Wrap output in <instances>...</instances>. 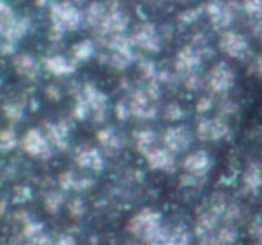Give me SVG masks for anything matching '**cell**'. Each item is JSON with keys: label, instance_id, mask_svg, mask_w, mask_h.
I'll return each instance as SVG.
<instances>
[{"label": "cell", "instance_id": "obj_1", "mask_svg": "<svg viewBox=\"0 0 262 245\" xmlns=\"http://www.w3.org/2000/svg\"><path fill=\"white\" fill-rule=\"evenodd\" d=\"M129 234L142 244L164 242L170 237V227L164 225L163 214L158 209L143 207L136 212L127 224Z\"/></svg>", "mask_w": 262, "mask_h": 245}, {"label": "cell", "instance_id": "obj_2", "mask_svg": "<svg viewBox=\"0 0 262 245\" xmlns=\"http://www.w3.org/2000/svg\"><path fill=\"white\" fill-rule=\"evenodd\" d=\"M83 15L69 0L54 3L50 7V40L59 41L67 31H76L81 26Z\"/></svg>", "mask_w": 262, "mask_h": 245}, {"label": "cell", "instance_id": "obj_3", "mask_svg": "<svg viewBox=\"0 0 262 245\" xmlns=\"http://www.w3.org/2000/svg\"><path fill=\"white\" fill-rule=\"evenodd\" d=\"M210 48L207 46H197L194 43H188L183 46L177 54L176 61H174V69L176 73L184 77L188 74L194 73L201 66L202 60L210 56Z\"/></svg>", "mask_w": 262, "mask_h": 245}, {"label": "cell", "instance_id": "obj_4", "mask_svg": "<svg viewBox=\"0 0 262 245\" xmlns=\"http://www.w3.org/2000/svg\"><path fill=\"white\" fill-rule=\"evenodd\" d=\"M232 129L224 117L199 116L194 134L202 142H220L229 138Z\"/></svg>", "mask_w": 262, "mask_h": 245}, {"label": "cell", "instance_id": "obj_5", "mask_svg": "<svg viewBox=\"0 0 262 245\" xmlns=\"http://www.w3.org/2000/svg\"><path fill=\"white\" fill-rule=\"evenodd\" d=\"M235 84V74L232 66L225 61H219L210 69L206 77V87L211 93L222 96L228 93Z\"/></svg>", "mask_w": 262, "mask_h": 245}, {"label": "cell", "instance_id": "obj_6", "mask_svg": "<svg viewBox=\"0 0 262 245\" xmlns=\"http://www.w3.org/2000/svg\"><path fill=\"white\" fill-rule=\"evenodd\" d=\"M20 148L28 156L37 160L46 161L53 157V147L41 130L36 128L26 130L20 138Z\"/></svg>", "mask_w": 262, "mask_h": 245}, {"label": "cell", "instance_id": "obj_7", "mask_svg": "<svg viewBox=\"0 0 262 245\" xmlns=\"http://www.w3.org/2000/svg\"><path fill=\"white\" fill-rule=\"evenodd\" d=\"M219 48L223 54L237 60H247L251 56V46L246 36L235 31H225L220 35Z\"/></svg>", "mask_w": 262, "mask_h": 245}, {"label": "cell", "instance_id": "obj_8", "mask_svg": "<svg viewBox=\"0 0 262 245\" xmlns=\"http://www.w3.org/2000/svg\"><path fill=\"white\" fill-rule=\"evenodd\" d=\"M129 40L133 46L148 53L158 54L161 50V38L152 23L142 22L136 26L130 33Z\"/></svg>", "mask_w": 262, "mask_h": 245}, {"label": "cell", "instance_id": "obj_9", "mask_svg": "<svg viewBox=\"0 0 262 245\" xmlns=\"http://www.w3.org/2000/svg\"><path fill=\"white\" fill-rule=\"evenodd\" d=\"M82 93L91 109L92 117L97 124H101L105 121L107 116V110H109V97L104 91L99 88L92 82H86L82 86Z\"/></svg>", "mask_w": 262, "mask_h": 245}, {"label": "cell", "instance_id": "obj_10", "mask_svg": "<svg viewBox=\"0 0 262 245\" xmlns=\"http://www.w3.org/2000/svg\"><path fill=\"white\" fill-rule=\"evenodd\" d=\"M163 147L171 153L186 152L192 143V132L187 125H170L161 134Z\"/></svg>", "mask_w": 262, "mask_h": 245}, {"label": "cell", "instance_id": "obj_11", "mask_svg": "<svg viewBox=\"0 0 262 245\" xmlns=\"http://www.w3.org/2000/svg\"><path fill=\"white\" fill-rule=\"evenodd\" d=\"M73 161L79 168L101 173L105 167V158L101 151L91 144H79L73 151Z\"/></svg>", "mask_w": 262, "mask_h": 245}, {"label": "cell", "instance_id": "obj_12", "mask_svg": "<svg viewBox=\"0 0 262 245\" xmlns=\"http://www.w3.org/2000/svg\"><path fill=\"white\" fill-rule=\"evenodd\" d=\"M205 10L210 17V23L215 31L225 32L234 20V4L233 3H223L220 0H212L205 5Z\"/></svg>", "mask_w": 262, "mask_h": 245}, {"label": "cell", "instance_id": "obj_13", "mask_svg": "<svg viewBox=\"0 0 262 245\" xmlns=\"http://www.w3.org/2000/svg\"><path fill=\"white\" fill-rule=\"evenodd\" d=\"M72 122L71 120L61 119L55 122H46L43 128V134L48 138L51 147L58 151H67L71 145L69 139L72 134Z\"/></svg>", "mask_w": 262, "mask_h": 245}, {"label": "cell", "instance_id": "obj_14", "mask_svg": "<svg viewBox=\"0 0 262 245\" xmlns=\"http://www.w3.org/2000/svg\"><path fill=\"white\" fill-rule=\"evenodd\" d=\"M212 165H214L212 158L210 157L209 153L204 150H199L184 157L183 162H182V168H183L184 174L206 179V176L211 171Z\"/></svg>", "mask_w": 262, "mask_h": 245}, {"label": "cell", "instance_id": "obj_15", "mask_svg": "<svg viewBox=\"0 0 262 245\" xmlns=\"http://www.w3.org/2000/svg\"><path fill=\"white\" fill-rule=\"evenodd\" d=\"M128 104H129V109L133 117L150 120L158 115V107L154 105V101H151L148 94L142 88L133 89L129 100H128Z\"/></svg>", "mask_w": 262, "mask_h": 245}, {"label": "cell", "instance_id": "obj_16", "mask_svg": "<svg viewBox=\"0 0 262 245\" xmlns=\"http://www.w3.org/2000/svg\"><path fill=\"white\" fill-rule=\"evenodd\" d=\"M148 168L152 171L161 173H171L176 170L177 160L176 155L164 147H155L145 156Z\"/></svg>", "mask_w": 262, "mask_h": 245}, {"label": "cell", "instance_id": "obj_17", "mask_svg": "<svg viewBox=\"0 0 262 245\" xmlns=\"http://www.w3.org/2000/svg\"><path fill=\"white\" fill-rule=\"evenodd\" d=\"M13 68L18 76L28 81H36L40 77V64L28 53L17 54L13 59Z\"/></svg>", "mask_w": 262, "mask_h": 245}, {"label": "cell", "instance_id": "obj_18", "mask_svg": "<svg viewBox=\"0 0 262 245\" xmlns=\"http://www.w3.org/2000/svg\"><path fill=\"white\" fill-rule=\"evenodd\" d=\"M262 188V165L251 162L245 168L241 178V189L245 194L256 195Z\"/></svg>", "mask_w": 262, "mask_h": 245}, {"label": "cell", "instance_id": "obj_19", "mask_svg": "<svg viewBox=\"0 0 262 245\" xmlns=\"http://www.w3.org/2000/svg\"><path fill=\"white\" fill-rule=\"evenodd\" d=\"M42 65L48 73L55 77H68L76 71L77 63L73 59H67L66 56L53 55L46 56L42 60Z\"/></svg>", "mask_w": 262, "mask_h": 245}, {"label": "cell", "instance_id": "obj_20", "mask_svg": "<svg viewBox=\"0 0 262 245\" xmlns=\"http://www.w3.org/2000/svg\"><path fill=\"white\" fill-rule=\"evenodd\" d=\"M238 241V230L235 225L223 224L211 236L199 240L197 245H235Z\"/></svg>", "mask_w": 262, "mask_h": 245}, {"label": "cell", "instance_id": "obj_21", "mask_svg": "<svg viewBox=\"0 0 262 245\" xmlns=\"http://www.w3.org/2000/svg\"><path fill=\"white\" fill-rule=\"evenodd\" d=\"M59 188L63 191H84L94 185V179L89 176H77V174L72 170H66L59 174L58 176Z\"/></svg>", "mask_w": 262, "mask_h": 245}, {"label": "cell", "instance_id": "obj_22", "mask_svg": "<svg viewBox=\"0 0 262 245\" xmlns=\"http://www.w3.org/2000/svg\"><path fill=\"white\" fill-rule=\"evenodd\" d=\"M101 42L110 53L122 54V55L129 56V58H135V54H133L132 50V42H130L129 37H127L123 33L109 36V37H106Z\"/></svg>", "mask_w": 262, "mask_h": 245}, {"label": "cell", "instance_id": "obj_23", "mask_svg": "<svg viewBox=\"0 0 262 245\" xmlns=\"http://www.w3.org/2000/svg\"><path fill=\"white\" fill-rule=\"evenodd\" d=\"M107 13H109V5L102 3L94 2L87 7L86 9V20L90 26L95 30V32L101 30L106 20Z\"/></svg>", "mask_w": 262, "mask_h": 245}, {"label": "cell", "instance_id": "obj_24", "mask_svg": "<svg viewBox=\"0 0 262 245\" xmlns=\"http://www.w3.org/2000/svg\"><path fill=\"white\" fill-rule=\"evenodd\" d=\"M159 135L152 129H141L135 134V147L140 155L145 157L151 150L158 147Z\"/></svg>", "mask_w": 262, "mask_h": 245}, {"label": "cell", "instance_id": "obj_25", "mask_svg": "<svg viewBox=\"0 0 262 245\" xmlns=\"http://www.w3.org/2000/svg\"><path fill=\"white\" fill-rule=\"evenodd\" d=\"M31 27V19L27 17H18L15 22L7 30L2 31V36L4 41L15 43L20 38L25 37Z\"/></svg>", "mask_w": 262, "mask_h": 245}, {"label": "cell", "instance_id": "obj_26", "mask_svg": "<svg viewBox=\"0 0 262 245\" xmlns=\"http://www.w3.org/2000/svg\"><path fill=\"white\" fill-rule=\"evenodd\" d=\"M96 140L104 150L114 152L122 148V139L113 128H102L96 133Z\"/></svg>", "mask_w": 262, "mask_h": 245}, {"label": "cell", "instance_id": "obj_27", "mask_svg": "<svg viewBox=\"0 0 262 245\" xmlns=\"http://www.w3.org/2000/svg\"><path fill=\"white\" fill-rule=\"evenodd\" d=\"M74 94V104L73 107L71 110V117L77 121H83L86 120V117L90 115V109L89 104H87L86 99H84L83 93H82V86L78 87L73 91Z\"/></svg>", "mask_w": 262, "mask_h": 245}, {"label": "cell", "instance_id": "obj_28", "mask_svg": "<svg viewBox=\"0 0 262 245\" xmlns=\"http://www.w3.org/2000/svg\"><path fill=\"white\" fill-rule=\"evenodd\" d=\"M94 53L95 43L94 41L90 40V38H84V40L78 41V42H76L71 47L72 58H73V60L76 61V63L89 60L90 58H92Z\"/></svg>", "mask_w": 262, "mask_h": 245}, {"label": "cell", "instance_id": "obj_29", "mask_svg": "<svg viewBox=\"0 0 262 245\" xmlns=\"http://www.w3.org/2000/svg\"><path fill=\"white\" fill-rule=\"evenodd\" d=\"M66 202V195L60 190H51L43 197V207L49 214H58Z\"/></svg>", "mask_w": 262, "mask_h": 245}, {"label": "cell", "instance_id": "obj_30", "mask_svg": "<svg viewBox=\"0 0 262 245\" xmlns=\"http://www.w3.org/2000/svg\"><path fill=\"white\" fill-rule=\"evenodd\" d=\"M18 145H20V140L18 139L15 130L12 127L4 128L0 133V150H2V152H12Z\"/></svg>", "mask_w": 262, "mask_h": 245}, {"label": "cell", "instance_id": "obj_31", "mask_svg": "<svg viewBox=\"0 0 262 245\" xmlns=\"http://www.w3.org/2000/svg\"><path fill=\"white\" fill-rule=\"evenodd\" d=\"M3 114L10 124H17V122L22 121L25 117V110L20 104L9 101L3 105Z\"/></svg>", "mask_w": 262, "mask_h": 245}, {"label": "cell", "instance_id": "obj_32", "mask_svg": "<svg viewBox=\"0 0 262 245\" xmlns=\"http://www.w3.org/2000/svg\"><path fill=\"white\" fill-rule=\"evenodd\" d=\"M187 111L181 104L178 102H170L166 105L163 110V116L164 119L168 120L170 122H178L186 117Z\"/></svg>", "mask_w": 262, "mask_h": 245}, {"label": "cell", "instance_id": "obj_33", "mask_svg": "<svg viewBox=\"0 0 262 245\" xmlns=\"http://www.w3.org/2000/svg\"><path fill=\"white\" fill-rule=\"evenodd\" d=\"M138 71H140L141 78L145 79L146 82H151L158 79L159 70L156 68V64L150 59H141L138 61Z\"/></svg>", "mask_w": 262, "mask_h": 245}, {"label": "cell", "instance_id": "obj_34", "mask_svg": "<svg viewBox=\"0 0 262 245\" xmlns=\"http://www.w3.org/2000/svg\"><path fill=\"white\" fill-rule=\"evenodd\" d=\"M183 87L189 92H197L202 89L206 84V79L202 78L197 71L188 74V76L183 77Z\"/></svg>", "mask_w": 262, "mask_h": 245}, {"label": "cell", "instance_id": "obj_35", "mask_svg": "<svg viewBox=\"0 0 262 245\" xmlns=\"http://www.w3.org/2000/svg\"><path fill=\"white\" fill-rule=\"evenodd\" d=\"M238 111H239V105L230 99L223 100L217 106V116L224 117V119L238 114Z\"/></svg>", "mask_w": 262, "mask_h": 245}, {"label": "cell", "instance_id": "obj_36", "mask_svg": "<svg viewBox=\"0 0 262 245\" xmlns=\"http://www.w3.org/2000/svg\"><path fill=\"white\" fill-rule=\"evenodd\" d=\"M69 216L73 219H79L84 214V203L81 198H73L67 203Z\"/></svg>", "mask_w": 262, "mask_h": 245}, {"label": "cell", "instance_id": "obj_37", "mask_svg": "<svg viewBox=\"0 0 262 245\" xmlns=\"http://www.w3.org/2000/svg\"><path fill=\"white\" fill-rule=\"evenodd\" d=\"M214 99L209 94H205V96H201L196 102V106H194V110H196L197 114L200 116H205L209 111H211L214 109Z\"/></svg>", "mask_w": 262, "mask_h": 245}, {"label": "cell", "instance_id": "obj_38", "mask_svg": "<svg viewBox=\"0 0 262 245\" xmlns=\"http://www.w3.org/2000/svg\"><path fill=\"white\" fill-rule=\"evenodd\" d=\"M243 9L250 17L260 19L262 17V0H243Z\"/></svg>", "mask_w": 262, "mask_h": 245}, {"label": "cell", "instance_id": "obj_39", "mask_svg": "<svg viewBox=\"0 0 262 245\" xmlns=\"http://www.w3.org/2000/svg\"><path fill=\"white\" fill-rule=\"evenodd\" d=\"M114 114L115 116H117V119L120 120V121H125V120H128L129 117H132V112H130L128 101H125V100H119L114 106Z\"/></svg>", "mask_w": 262, "mask_h": 245}, {"label": "cell", "instance_id": "obj_40", "mask_svg": "<svg viewBox=\"0 0 262 245\" xmlns=\"http://www.w3.org/2000/svg\"><path fill=\"white\" fill-rule=\"evenodd\" d=\"M202 9H205V7H200V8H196V9L186 10V12H183L179 14L178 20L181 23H183V24H189V23L196 22V20L201 17L202 12H204Z\"/></svg>", "mask_w": 262, "mask_h": 245}, {"label": "cell", "instance_id": "obj_41", "mask_svg": "<svg viewBox=\"0 0 262 245\" xmlns=\"http://www.w3.org/2000/svg\"><path fill=\"white\" fill-rule=\"evenodd\" d=\"M25 245H56L55 237H51L48 232H42L38 236L32 237V239L23 240Z\"/></svg>", "mask_w": 262, "mask_h": 245}, {"label": "cell", "instance_id": "obj_42", "mask_svg": "<svg viewBox=\"0 0 262 245\" xmlns=\"http://www.w3.org/2000/svg\"><path fill=\"white\" fill-rule=\"evenodd\" d=\"M13 195H14L15 201L23 203V202H27L32 197V190L26 185L15 186L14 191H13Z\"/></svg>", "mask_w": 262, "mask_h": 245}, {"label": "cell", "instance_id": "obj_43", "mask_svg": "<svg viewBox=\"0 0 262 245\" xmlns=\"http://www.w3.org/2000/svg\"><path fill=\"white\" fill-rule=\"evenodd\" d=\"M248 73L256 78L262 79V55L256 56L248 64Z\"/></svg>", "mask_w": 262, "mask_h": 245}, {"label": "cell", "instance_id": "obj_44", "mask_svg": "<svg viewBox=\"0 0 262 245\" xmlns=\"http://www.w3.org/2000/svg\"><path fill=\"white\" fill-rule=\"evenodd\" d=\"M250 234L253 239L257 241H262V219L258 218L251 224L250 227Z\"/></svg>", "mask_w": 262, "mask_h": 245}, {"label": "cell", "instance_id": "obj_45", "mask_svg": "<svg viewBox=\"0 0 262 245\" xmlns=\"http://www.w3.org/2000/svg\"><path fill=\"white\" fill-rule=\"evenodd\" d=\"M56 245H77V240L71 234H59L55 237Z\"/></svg>", "mask_w": 262, "mask_h": 245}, {"label": "cell", "instance_id": "obj_46", "mask_svg": "<svg viewBox=\"0 0 262 245\" xmlns=\"http://www.w3.org/2000/svg\"><path fill=\"white\" fill-rule=\"evenodd\" d=\"M45 93H46V97H48L50 101L56 102L61 99L60 89H59L56 86H54V84H51V86H49L48 88H46Z\"/></svg>", "mask_w": 262, "mask_h": 245}, {"label": "cell", "instance_id": "obj_47", "mask_svg": "<svg viewBox=\"0 0 262 245\" xmlns=\"http://www.w3.org/2000/svg\"><path fill=\"white\" fill-rule=\"evenodd\" d=\"M15 51V43L8 42V41H3L2 43V54L4 56L13 55Z\"/></svg>", "mask_w": 262, "mask_h": 245}, {"label": "cell", "instance_id": "obj_48", "mask_svg": "<svg viewBox=\"0 0 262 245\" xmlns=\"http://www.w3.org/2000/svg\"><path fill=\"white\" fill-rule=\"evenodd\" d=\"M5 209H7V201H5V199H3L2 201V214L5 213Z\"/></svg>", "mask_w": 262, "mask_h": 245}, {"label": "cell", "instance_id": "obj_49", "mask_svg": "<svg viewBox=\"0 0 262 245\" xmlns=\"http://www.w3.org/2000/svg\"><path fill=\"white\" fill-rule=\"evenodd\" d=\"M48 2H49V0H36V4L41 5V7H42V5H45Z\"/></svg>", "mask_w": 262, "mask_h": 245}, {"label": "cell", "instance_id": "obj_50", "mask_svg": "<svg viewBox=\"0 0 262 245\" xmlns=\"http://www.w3.org/2000/svg\"><path fill=\"white\" fill-rule=\"evenodd\" d=\"M253 245H262V241H257V242H255V244Z\"/></svg>", "mask_w": 262, "mask_h": 245}, {"label": "cell", "instance_id": "obj_51", "mask_svg": "<svg viewBox=\"0 0 262 245\" xmlns=\"http://www.w3.org/2000/svg\"><path fill=\"white\" fill-rule=\"evenodd\" d=\"M74 2H81V0H74Z\"/></svg>", "mask_w": 262, "mask_h": 245}]
</instances>
